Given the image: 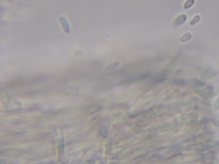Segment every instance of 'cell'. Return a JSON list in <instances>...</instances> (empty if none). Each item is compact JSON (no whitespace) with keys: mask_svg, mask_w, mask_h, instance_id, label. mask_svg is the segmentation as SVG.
I'll list each match as a JSON object with an SVG mask.
<instances>
[{"mask_svg":"<svg viewBox=\"0 0 219 164\" xmlns=\"http://www.w3.org/2000/svg\"><path fill=\"white\" fill-rule=\"evenodd\" d=\"M187 19V16L185 14L180 15L175 20V24L176 26H180L184 24Z\"/></svg>","mask_w":219,"mask_h":164,"instance_id":"cell-1","label":"cell"},{"mask_svg":"<svg viewBox=\"0 0 219 164\" xmlns=\"http://www.w3.org/2000/svg\"><path fill=\"white\" fill-rule=\"evenodd\" d=\"M192 37V36L190 33H186L180 38L179 40L181 42H187L191 39Z\"/></svg>","mask_w":219,"mask_h":164,"instance_id":"cell-2","label":"cell"},{"mask_svg":"<svg viewBox=\"0 0 219 164\" xmlns=\"http://www.w3.org/2000/svg\"><path fill=\"white\" fill-rule=\"evenodd\" d=\"M195 2V0H186L184 5V8L185 10L190 9L193 6Z\"/></svg>","mask_w":219,"mask_h":164,"instance_id":"cell-3","label":"cell"},{"mask_svg":"<svg viewBox=\"0 0 219 164\" xmlns=\"http://www.w3.org/2000/svg\"><path fill=\"white\" fill-rule=\"evenodd\" d=\"M200 20V15H197L193 17V19L190 22V24L191 26L195 25Z\"/></svg>","mask_w":219,"mask_h":164,"instance_id":"cell-4","label":"cell"}]
</instances>
